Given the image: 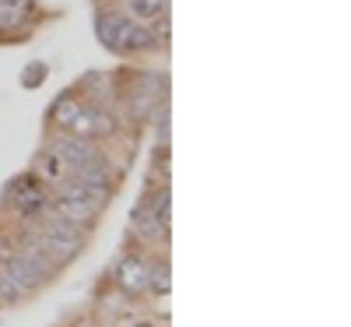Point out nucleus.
<instances>
[{"label": "nucleus", "instance_id": "obj_1", "mask_svg": "<svg viewBox=\"0 0 351 327\" xmlns=\"http://www.w3.org/2000/svg\"><path fill=\"white\" fill-rule=\"evenodd\" d=\"M4 204L11 207L21 222H32V218H39V215L46 212L49 187L39 180L32 169H28V172L14 176V180H8V187H4Z\"/></svg>", "mask_w": 351, "mask_h": 327}, {"label": "nucleus", "instance_id": "obj_2", "mask_svg": "<svg viewBox=\"0 0 351 327\" xmlns=\"http://www.w3.org/2000/svg\"><path fill=\"white\" fill-rule=\"evenodd\" d=\"M8 275L14 278V285L28 295V292H36V289H43L60 267H56L49 257H43V253H25V250H14L11 257H8Z\"/></svg>", "mask_w": 351, "mask_h": 327}, {"label": "nucleus", "instance_id": "obj_3", "mask_svg": "<svg viewBox=\"0 0 351 327\" xmlns=\"http://www.w3.org/2000/svg\"><path fill=\"white\" fill-rule=\"evenodd\" d=\"M148 271H152V257L141 253V250H127L116 260L112 285L123 295H148Z\"/></svg>", "mask_w": 351, "mask_h": 327}, {"label": "nucleus", "instance_id": "obj_4", "mask_svg": "<svg viewBox=\"0 0 351 327\" xmlns=\"http://www.w3.org/2000/svg\"><path fill=\"white\" fill-rule=\"evenodd\" d=\"M46 148H53L60 159H67L71 166H84V162H95L106 155V148L92 137H74V134H56Z\"/></svg>", "mask_w": 351, "mask_h": 327}, {"label": "nucleus", "instance_id": "obj_5", "mask_svg": "<svg viewBox=\"0 0 351 327\" xmlns=\"http://www.w3.org/2000/svg\"><path fill=\"white\" fill-rule=\"evenodd\" d=\"M43 215H53V218H64V222H71V225H81V229H92L95 222H99V207H92V204H84V201H67V197H56V194H49V204H46V212Z\"/></svg>", "mask_w": 351, "mask_h": 327}, {"label": "nucleus", "instance_id": "obj_6", "mask_svg": "<svg viewBox=\"0 0 351 327\" xmlns=\"http://www.w3.org/2000/svg\"><path fill=\"white\" fill-rule=\"evenodd\" d=\"M130 232L137 236V240H141L144 247H165V240H169V229H162V225H158V218H155V212H152V204L144 201V197L134 204Z\"/></svg>", "mask_w": 351, "mask_h": 327}, {"label": "nucleus", "instance_id": "obj_7", "mask_svg": "<svg viewBox=\"0 0 351 327\" xmlns=\"http://www.w3.org/2000/svg\"><path fill=\"white\" fill-rule=\"evenodd\" d=\"M77 95H84V102L92 106H116V84L112 74L106 71H88L77 78Z\"/></svg>", "mask_w": 351, "mask_h": 327}, {"label": "nucleus", "instance_id": "obj_8", "mask_svg": "<svg viewBox=\"0 0 351 327\" xmlns=\"http://www.w3.org/2000/svg\"><path fill=\"white\" fill-rule=\"evenodd\" d=\"M148 49H158V46H155V39H152L148 21H134V18H127V21H123V28H120L116 56H134V53H148Z\"/></svg>", "mask_w": 351, "mask_h": 327}, {"label": "nucleus", "instance_id": "obj_9", "mask_svg": "<svg viewBox=\"0 0 351 327\" xmlns=\"http://www.w3.org/2000/svg\"><path fill=\"white\" fill-rule=\"evenodd\" d=\"M71 162L67 159H60V155H56L53 152V148H43V152L36 155V166H32V172L39 176V180L53 190V187H60L64 180H67V176H71Z\"/></svg>", "mask_w": 351, "mask_h": 327}, {"label": "nucleus", "instance_id": "obj_10", "mask_svg": "<svg viewBox=\"0 0 351 327\" xmlns=\"http://www.w3.org/2000/svg\"><path fill=\"white\" fill-rule=\"evenodd\" d=\"M127 14L116 11V8H99L95 11V39L102 49L116 53V43H120V28H123Z\"/></svg>", "mask_w": 351, "mask_h": 327}, {"label": "nucleus", "instance_id": "obj_11", "mask_svg": "<svg viewBox=\"0 0 351 327\" xmlns=\"http://www.w3.org/2000/svg\"><path fill=\"white\" fill-rule=\"evenodd\" d=\"M81 106H84V99L77 95V88H67V92H60L53 102H49V127H56V131H67L71 127V120L81 113Z\"/></svg>", "mask_w": 351, "mask_h": 327}, {"label": "nucleus", "instance_id": "obj_12", "mask_svg": "<svg viewBox=\"0 0 351 327\" xmlns=\"http://www.w3.org/2000/svg\"><path fill=\"white\" fill-rule=\"evenodd\" d=\"M172 289V271H169V257H152V271H148V295L162 300Z\"/></svg>", "mask_w": 351, "mask_h": 327}, {"label": "nucleus", "instance_id": "obj_13", "mask_svg": "<svg viewBox=\"0 0 351 327\" xmlns=\"http://www.w3.org/2000/svg\"><path fill=\"white\" fill-rule=\"evenodd\" d=\"M169 0H123V14L134 21H152L158 14H165Z\"/></svg>", "mask_w": 351, "mask_h": 327}, {"label": "nucleus", "instance_id": "obj_14", "mask_svg": "<svg viewBox=\"0 0 351 327\" xmlns=\"http://www.w3.org/2000/svg\"><path fill=\"white\" fill-rule=\"evenodd\" d=\"M49 78V67L43 60H32L25 71H21V88H28V92H36V88H43Z\"/></svg>", "mask_w": 351, "mask_h": 327}, {"label": "nucleus", "instance_id": "obj_15", "mask_svg": "<svg viewBox=\"0 0 351 327\" xmlns=\"http://www.w3.org/2000/svg\"><path fill=\"white\" fill-rule=\"evenodd\" d=\"M148 28H152V39H155V46H169V18L165 14H158V18H152L148 21Z\"/></svg>", "mask_w": 351, "mask_h": 327}, {"label": "nucleus", "instance_id": "obj_16", "mask_svg": "<svg viewBox=\"0 0 351 327\" xmlns=\"http://www.w3.org/2000/svg\"><path fill=\"white\" fill-rule=\"evenodd\" d=\"M0 8H11V11L28 14V11H36V0H0Z\"/></svg>", "mask_w": 351, "mask_h": 327}, {"label": "nucleus", "instance_id": "obj_17", "mask_svg": "<svg viewBox=\"0 0 351 327\" xmlns=\"http://www.w3.org/2000/svg\"><path fill=\"white\" fill-rule=\"evenodd\" d=\"M14 253V236L0 232V264H8V257Z\"/></svg>", "mask_w": 351, "mask_h": 327}, {"label": "nucleus", "instance_id": "obj_18", "mask_svg": "<svg viewBox=\"0 0 351 327\" xmlns=\"http://www.w3.org/2000/svg\"><path fill=\"white\" fill-rule=\"evenodd\" d=\"M134 327H152V324H134Z\"/></svg>", "mask_w": 351, "mask_h": 327}]
</instances>
